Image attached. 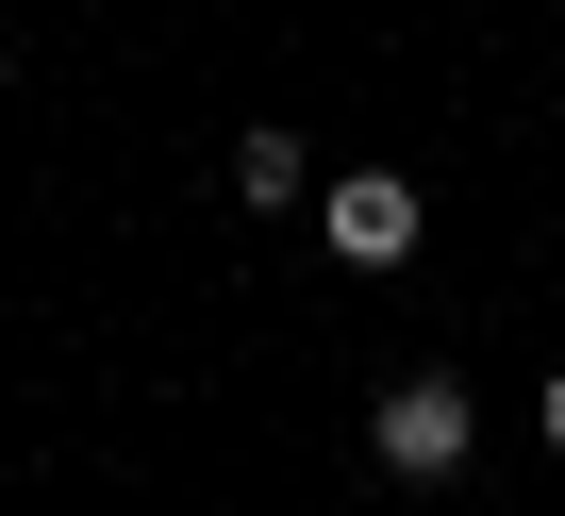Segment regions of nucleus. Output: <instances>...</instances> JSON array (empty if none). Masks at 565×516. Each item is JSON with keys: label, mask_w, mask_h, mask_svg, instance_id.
I'll return each mask as SVG.
<instances>
[{"label": "nucleus", "mask_w": 565, "mask_h": 516, "mask_svg": "<svg viewBox=\"0 0 565 516\" xmlns=\"http://www.w3.org/2000/svg\"><path fill=\"white\" fill-rule=\"evenodd\" d=\"M366 450H383L399 483H449V466H466V383H449V367H416V383H383V417H366Z\"/></svg>", "instance_id": "nucleus-1"}, {"label": "nucleus", "mask_w": 565, "mask_h": 516, "mask_svg": "<svg viewBox=\"0 0 565 516\" xmlns=\"http://www.w3.org/2000/svg\"><path fill=\"white\" fill-rule=\"evenodd\" d=\"M317 217H333V267H399V250H416V183L399 167H350Z\"/></svg>", "instance_id": "nucleus-2"}, {"label": "nucleus", "mask_w": 565, "mask_h": 516, "mask_svg": "<svg viewBox=\"0 0 565 516\" xmlns=\"http://www.w3.org/2000/svg\"><path fill=\"white\" fill-rule=\"evenodd\" d=\"M317 167H300V134H233V200H300Z\"/></svg>", "instance_id": "nucleus-3"}, {"label": "nucleus", "mask_w": 565, "mask_h": 516, "mask_svg": "<svg viewBox=\"0 0 565 516\" xmlns=\"http://www.w3.org/2000/svg\"><path fill=\"white\" fill-rule=\"evenodd\" d=\"M532 417H548V450H565V367H548V383H532Z\"/></svg>", "instance_id": "nucleus-4"}]
</instances>
